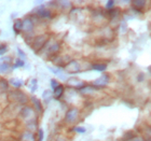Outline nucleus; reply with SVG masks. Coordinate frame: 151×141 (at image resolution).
Returning a JSON list of instances; mask_svg holds the SVG:
<instances>
[{
    "label": "nucleus",
    "mask_w": 151,
    "mask_h": 141,
    "mask_svg": "<svg viewBox=\"0 0 151 141\" xmlns=\"http://www.w3.org/2000/svg\"><path fill=\"white\" fill-rule=\"evenodd\" d=\"M34 29V23L29 17L25 19L23 21V30L26 32H30Z\"/></svg>",
    "instance_id": "6e6552de"
},
{
    "label": "nucleus",
    "mask_w": 151,
    "mask_h": 141,
    "mask_svg": "<svg viewBox=\"0 0 151 141\" xmlns=\"http://www.w3.org/2000/svg\"><path fill=\"white\" fill-rule=\"evenodd\" d=\"M67 84L69 85V86H71V87L77 88V89H81V88H83L85 86L84 82L81 81V80H79L78 78H75V77L68 79V80H67Z\"/></svg>",
    "instance_id": "423d86ee"
},
{
    "label": "nucleus",
    "mask_w": 151,
    "mask_h": 141,
    "mask_svg": "<svg viewBox=\"0 0 151 141\" xmlns=\"http://www.w3.org/2000/svg\"><path fill=\"white\" fill-rule=\"evenodd\" d=\"M79 117V110L76 109V108H71L67 111L66 115H65V120L66 122L68 123H73L75 121H77Z\"/></svg>",
    "instance_id": "39448f33"
},
{
    "label": "nucleus",
    "mask_w": 151,
    "mask_h": 141,
    "mask_svg": "<svg viewBox=\"0 0 151 141\" xmlns=\"http://www.w3.org/2000/svg\"><path fill=\"white\" fill-rule=\"evenodd\" d=\"M132 3L134 4L135 9H142V8H145V6H146V1H139V0L133 1Z\"/></svg>",
    "instance_id": "aec40b11"
},
{
    "label": "nucleus",
    "mask_w": 151,
    "mask_h": 141,
    "mask_svg": "<svg viewBox=\"0 0 151 141\" xmlns=\"http://www.w3.org/2000/svg\"><path fill=\"white\" fill-rule=\"evenodd\" d=\"M25 65V63H24V60L19 59V58H17V59L15 60V64L13 65V69H15V68H19V67H23Z\"/></svg>",
    "instance_id": "4be33fe9"
},
{
    "label": "nucleus",
    "mask_w": 151,
    "mask_h": 141,
    "mask_svg": "<svg viewBox=\"0 0 151 141\" xmlns=\"http://www.w3.org/2000/svg\"><path fill=\"white\" fill-rule=\"evenodd\" d=\"M13 29L16 35L21 34V31L23 30V21L22 19H15L14 25H13Z\"/></svg>",
    "instance_id": "9b49d317"
},
{
    "label": "nucleus",
    "mask_w": 151,
    "mask_h": 141,
    "mask_svg": "<svg viewBox=\"0 0 151 141\" xmlns=\"http://www.w3.org/2000/svg\"><path fill=\"white\" fill-rule=\"evenodd\" d=\"M47 39H49V36L47 35H42V36H38L37 38L34 39L32 41V49L36 51V52H39L40 50L43 49V47L47 44Z\"/></svg>",
    "instance_id": "f03ea898"
},
{
    "label": "nucleus",
    "mask_w": 151,
    "mask_h": 141,
    "mask_svg": "<svg viewBox=\"0 0 151 141\" xmlns=\"http://www.w3.org/2000/svg\"><path fill=\"white\" fill-rule=\"evenodd\" d=\"M65 68H66V71L68 72V73H70V74L78 73V72H80V70H81L80 64H79L77 60H73V59L69 60V63L65 66Z\"/></svg>",
    "instance_id": "20e7f679"
},
{
    "label": "nucleus",
    "mask_w": 151,
    "mask_h": 141,
    "mask_svg": "<svg viewBox=\"0 0 151 141\" xmlns=\"http://www.w3.org/2000/svg\"><path fill=\"white\" fill-rule=\"evenodd\" d=\"M73 130H75L76 132H80V134H84V132H86V129H85L84 127H80V126H78V127H75V128H73Z\"/></svg>",
    "instance_id": "b1692460"
},
{
    "label": "nucleus",
    "mask_w": 151,
    "mask_h": 141,
    "mask_svg": "<svg viewBox=\"0 0 151 141\" xmlns=\"http://www.w3.org/2000/svg\"><path fill=\"white\" fill-rule=\"evenodd\" d=\"M23 140L24 141H35V136L30 132H27L23 135Z\"/></svg>",
    "instance_id": "dca6fc26"
},
{
    "label": "nucleus",
    "mask_w": 151,
    "mask_h": 141,
    "mask_svg": "<svg viewBox=\"0 0 151 141\" xmlns=\"http://www.w3.org/2000/svg\"><path fill=\"white\" fill-rule=\"evenodd\" d=\"M34 13L37 14V16L39 17H42V19H50L52 13H51L50 10L45 9L44 6H38L37 9L34 10Z\"/></svg>",
    "instance_id": "0eeeda50"
},
{
    "label": "nucleus",
    "mask_w": 151,
    "mask_h": 141,
    "mask_svg": "<svg viewBox=\"0 0 151 141\" xmlns=\"http://www.w3.org/2000/svg\"><path fill=\"white\" fill-rule=\"evenodd\" d=\"M17 54H19V56L21 57L19 59L24 60V59H25V58H26V54L24 53V52H23V51L21 50V49H17Z\"/></svg>",
    "instance_id": "393cba45"
},
{
    "label": "nucleus",
    "mask_w": 151,
    "mask_h": 141,
    "mask_svg": "<svg viewBox=\"0 0 151 141\" xmlns=\"http://www.w3.org/2000/svg\"><path fill=\"white\" fill-rule=\"evenodd\" d=\"M9 99L12 102H17V104H25L28 102V98L22 92H11L9 95Z\"/></svg>",
    "instance_id": "f257e3e1"
},
{
    "label": "nucleus",
    "mask_w": 151,
    "mask_h": 141,
    "mask_svg": "<svg viewBox=\"0 0 151 141\" xmlns=\"http://www.w3.org/2000/svg\"><path fill=\"white\" fill-rule=\"evenodd\" d=\"M6 50H8L6 44H0V55H3L6 52Z\"/></svg>",
    "instance_id": "5701e85b"
},
{
    "label": "nucleus",
    "mask_w": 151,
    "mask_h": 141,
    "mask_svg": "<svg viewBox=\"0 0 151 141\" xmlns=\"http://www.w3.org/2000/svg\"><path fill=\"white\" fill-rule=\"evenodd\" d=\"M106 68H107V66L104 65V64H94V65H92V69L96 70V71H105Z\"/></svg>",
    "instance_id": "2eb2a0df"
},
{
    "label": "nucleus",
    "mask_w": 151,
    "mask_h": 141,
    "mask_svg": "<svg viewBox=\"0 0 151 141\" xmlns=\"http://www.w3.org/2000/svg\"><path fill=\"white\" fill-rule=\"evenodd\" d=\"M9 64L8 63H0V73H6V72L9 71Z\"/></svg>",
    "instance_id": "6ab92c4d"
},
{
    "label": "nucleus",
    "mask_w": 151,
    "mask_h": 141,
    "mask_svg": "<svg viewBox=\"0 0 151 141\" xmlns=\"http://www.w3.org/2000/svg\"><path fill=\"white\" fill-rule=\"evenodd\" d=\"M63 93H64V86L63 85H58L55 89H54V93H53V96L56 99H58V98H60L62 97V95H63Z\"/></svg>",
    "instance_id": "ddd939ff"
},
{
    "label": "nucleus",
    "mask_w": 151,
    "mask_h": 141,
    "mask_svg": "<svg viewBox=\"0 0 151 141\" xmlns=\"http://www.w3.org/2000/svg\"><path fill=\"white\" fill-rule=\"evenodd\" d=\"M32 104H34V106L36 107L37 111H39V112H42V107H41L40 100H39V99H37L36 97H32Z\"/></svg>",
    "instance_id": "f3484780"
},
{
    "label": "nucleus",
    "mask_w": 151,
    "mask_h": 141,
    "mask_svg": "<svg viewBox=\"0 0 151 141\" xmlns=\"http://www.w3.org/2000/svg\"><path fill=\"white\" fill-rule=\"evenodd\" d=\"M131 141H144V139L140 138V137H134Z\"/></svg>",
    "instance_id": "c85d7f7f"
},
{
    "label": "nucleus",
    "mask_w": 151,
    "mask_h": 141,
    "mask_svg": "<svg viewBox=\"0 0 151 141\" xmlns=\"http://www.w3.org/2000/svg\"><path fill=\"white\" fill-rule=\"evenodd\" d=\"M9 83L12 86H14L15 88H19V87H22L23 85H24V81L23 80H21V79H17V78H12V79H10V81Z\"/></svg>",
    "instance_id": "f8f14e48"
},
{
    "label": "nucleus",
    "mask_w": 151,
    "mask_h": 141,
    "mask_svg": "<svg viewBox=\"0 0 151 141\" xmlns=\"http://www.w3.org/2000/svg\"><path fill=\"white\" fill-rule=\"evenodd\" d=\"M49 69L51 70V71L53 72V73H55V74H57L58 77H60V79H62V80H64V81H67V78H66V74L64 73L62 70H60V68H55V67H49Z\"/></svg>",
    "instance_id": "9d476101"
},
{
    "label": "nucleus",
    "mask_w": 151,
    "mask_h": 141,
    "mask_svg": "<svg viewBox=\"0 0 151 141\" xmlns=\"http://www.w3.org/2000/svg\"><path fill=\"white\" fill-rule=\"evenodd\" d=\"M50 82H51V85H52V88H53V89H55V88L60 85V84H58V82H57L56 80H54V79H52Z\"/></svg>",
    "instance_id": "bb28decb"
},
{
    "label": "nucleus",
    "mask_w": 151,
    "mask_h": 141,
    "mask_svg": "<svg viewBox=\"0 0 151 141\" xmlns=\"http://www.w3.org/2000/svg\"><path fill=\"white\" fill-rule=\"evenodd\" d=\"M109 81H110V75L106 73V74H103L101 77L96 79V80L93 82L92 86L94 88H104L108 85Z\"/></svg>",
    "instance_id": "7ed1b4c3"
},
{
    "label": "nucleus",
    "mask_w": 151,
    "mask_h": 141,
    "mask_svg": "<svg viewBox=\"0 0 151 141\" xmlns=\"http://www.w3.org/2000/svg\"><path fill=\"white\" fill-rule=\"evenodd\" d=\"M21 114H22V116L24 117V119H30V116L34 114V110L30 108V107H24L22 109V111H21Z\"/></svg>",
    "instance_id": "1a4fd4ad"
},
{
    "label": "nucleus",
    "mask_w": 151,
    "mask_h": 141,
    "mask_svg": "<svg viewBox=\"0 0 151 141\" xmlns=\"http://www.w3.org/2000/svg\"><path fill=\"white\" fill-rule=\"evenodd\" d=\"M113 4H114V1H107V3H106V9L107 10H111L113 9Z\"/></svg>",
    "instance_id": "a878e982"
},
{
    "label": "nucleus",
    "mask_w": 151,
    "mask_h": 141,
    "mask_svg": "<svg viewBox=\"0 0 151 141\" xmlns=\"http://www.w3.org/2000/svg\"><path fill=\"white\" fill-rule=\"evenodd\" d=\"M52 92L51 91H49V89H47V91H44V93L42 94V99H43L44 101H50V99H51V97H52Z\"/></svg>",
    "instance_id": "a211bd4d"
},
{
    "label": "nucleus",
    "mask_w": 151,
    "mask_h": 141,
    "mask_svg": "<svg viewBox=\"0 0 151 141\" xmlns=\"http://www.w3.org/2000/svg\"><path fill=\"white\" fill-rule=\"evenodd\" d=\"M42 140H43V130L39 129V138H38V141H42Z\"/></svg>",
    "instance_id": "cd10ccee"
},
{
    "label": "nucleus",
    "mask_w": 151,
    "mask_h": 141,
    "mask_svg": "<svg viewBox=\"0 0 151 141\" xmlns=\"http://www.w3.org/2000/svg\"><path fill=\"white\" fill-rule=\"evenodd\" d=\"M37 84H38V82L36 79H32V81H30V85H29V87H30V91H32V93H35L36 89H37Z\"/></svg>",
    "instance_id": "412c9836"
},
{
    "label": "nucleus",
    "mask_w": 151,
    "mask_h": 141,
    "mask_svg": "<svg viewBox=\"0 0 151 141\" xmlns=\"http://www.w3.org/2000/svg\"><path fill=\"white\" fill-rule=\"evenodd\" d=\"M58 50H60V44L55 43V44H53V45H51V47H49L47 53L50 54V56L52 57V55H56L57 52H58Z\"/></svg>",
    "instance_id": "4468645a"
}]
</instances>
